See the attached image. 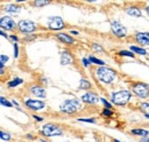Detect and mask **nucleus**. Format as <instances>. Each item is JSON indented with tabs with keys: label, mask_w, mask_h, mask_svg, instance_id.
Segmentation results:
<instances>
[{
	"label": "nucleus",
	"mask_w": 149,
	"mask_h": 142,
	"mask_svg": "<svg viewBox=\"0 0 149 142\" xmlns=\"http://www.w3.org/2000/svg\"><path fill=\"white\" fill-rule=\"evenodd\" d=\"M97 79L103 84H111L116 79V72L108 67H99L95 70Z\"/></svg>",
	"instance_id": "nucleus-1"
},
{
	"label": "nucleus",
	"mask_w": 149,
	"mask_h": 142,
	"mask_svg": "<svg viewBox=\"0 0 149 142\" xmlns=\"http://www.w3.org/2000/svg\"><path fill=\"white\" fill-rule=\"evenodd\" d=\"M81 109V102L78 99H68L60 104V110L64 113L72 115Z\"/></svg>",
	"instance_id": "nucleus-2"
},
{
	"label": "nucleus",
	"mask_w": 149,
	"mask_h": 142,
	"mask_svg": "<svg viewBox=\"0 0 149 142\" xmlns=\"http://www.w3.org/2000/svg\"><path fill=\"white\" fill-rule=\"evenodd\" d=\"M131 100L130 90L122 89L118 92H113L111 94V102L116 106H125Z\"/></svg>",
	"instance_id": "nucleus-3"
},
{
	"label": "nucleus",
	"mask_w": 149,
	"mask_h": 142,
	"mask_svg": "<svg viewBox=\"0 0 149 142\" xmlns=\"http://www.w3.org/2000/svg\"><path fill=\"white\" fill-rule=\"evenodd\" d=\"M40 132H41L42 135H45V136H47V138L60 136V135L63 134V129H62L61 126H58V125H56V124H51V123L44 125V126L41 127Z\"/></svg>",
	"instance_id": "nucleus-4"
},
{
	"label": "nucleus",
	"mask_w": 149,
	"mask_h": 142,
	"mask_svg": "<svg viewBox=\"0 0 149 142\" xmlns=\"http://www.w3.org/2000/svg\"><path fill=\"white\" fill-rule=\"evenodd\" d=\"M37 29V24L31 19H21L17 23V30L21 33H33Z\"/></svg>",
	"instance_id": "nucleus-5"
},
{
	"label": "nucleus",
	"mask_w": 149,
	"mask_h": 142,
	"mask_svg": "<svg viewBox=\"0 0 149 142\" xmlns=\"http://www.w3.org/2000/svg\"><path fill=\"white\" fill-rule=\"evenodd\" d=\"M0 28L2 30H5V32L14 31L17 29V23L10 16H2V17H0Z\"/></svg>",
	"instance_id": "nucleus-6"
},
{
	"label": "nucleus",
	"mask_w": 149,
	"mask_h": 142,
	"mask_svg": "<svg viewBox=\"0 0 149 142\" xmlns=\"http://www.w3.org/2000/svg\"><path fill=\"white\" fill-rule=\"evenodd\" d=\"M47 26H48V29L54 30V31L62 30L64 28V21L60 16H52L47 21Z\"/></svg>",
	"instance_id": "nucleus-7"
},
{
	"label": "nucleus",
	"mask_w": 149,
	"mask_h": 142,
	"mask_svg": "<svg viewBox=\"0 0 149 142\" xmlns=\"http://www.w3.org/2000/svg\"><path fill=\"white\" fill-rule=\"evenodd\" d=\"M133 93L135 95H138L139 97H142V99H146L149 96V86L146 84H142V83H138V84H134L133 85Z\"/></svg>",
	"instance_id": "nucleus-8"
},
{
	"label": "nucleus",
	"mask_w": 149,
	"mask_h": 142,
	"mask_svg": "<svg viewBox=\"0 0 149 142\" xmlns=\"http://www.w3.org/2000/svg\"><path fill=\"white\" fill-rule=\"evenodd\" d=\"M111 31L112 33L116 37H118V38H124L127 35V29L122 23H119L117 21L111 22Z\"/></svg>",
	"instance_id": "nucleus-9"
},
{
	"label": "nucleus",
	"mask_w": 149,
	"mask_h": 142,
	"mask_svg": "<svg viewBox=\"0 0 149 142\" xmlns=\"http://www.w3.org/2000/svg\"><path fill=\"white\" fill-rule=\"evenodd\" d=\"M24 104H25L26 108H29L30 110H33V111H40L46 106L44 101H41V100H32V99H26L24 101Z\"/></svg>",
	"instance_id": "nucleus-10"
},
{
	"label": "nucleus",
	"mask_w": 149,
	"mask_h": 142,
	"mask_svg": "<svg viewBox=\"0 0 149 142\" xmlns=\"http://www.w3.org/2000/svg\"><path fill=\"white\" fill-rule=\"evenodd\" d=\"M99 100H100L99 96L96 94L92 93V92H88V93H86L81 96V101L84 103H87V104H95V103L99 102Z\"/></svg>",
	"instance_id": "nucleus-11"
},
{
	"label": "nucleus",
	"mask_w": 149,
	"mask_h": 142,
	"mask_svg": "<svg viewBox=\"0 0 149 142\" xmlns=\"http://www.w3.org/2000/svg\"><path fill=\"white\" fill-rule=\"evenodd\" d=\"M30 93L37 97H40V99H45L46 97V90L44 87L41 86H38V85H35V86H31L30 87Z\"/></svg>",
	"instance_id": "nucleus-12"
},
{
	"label": "nucleus",
	"mask_w": 149,
	"mask_h": 142,
	"mask_svg": "<svg viewBox=\"0 0 149 142\" xmlns=\"http://www.w3.org/2000/svg\"><path fill=\"white\" fill-rule=\"evenodd\" d=\"M74 62V56L72 54L68 51H63L61 53V64L62 65H69Z\"/></svg>",
	"instance_id": "nucleus-13"
},
{
	"label": "nucleus",
	"mask_w": 149,
	"mask_h": 142,
	"mask_svg": "<svg viewBox=\"0 0 149 142\" xmlns=\"http://www.w3.org/2000/svg\"><path fill=\"white\" fill-rule=\"evenodd\" d=\"M135 40L141 45H149V33L148 32H138L135 35Z\"/></svg>",
	"instance_id": "nucleus-14"
},
{
	"label": "nucleus",
	"mask_w": 149,
	"mask_h": 142,
	"mask_svg": "<svg viewBox=\"0 0 149 142\" xmlns=\"http://www.w3.org/2000/svg\"><path fill=\"white\" fill-rule=\"evenodd\" d=\"M56 38H57L60 41H62V42H64V44H68V45L74 44V38H72L71 36L67 35V33H57V35H56Z\"/></svg>",
	"instance_id": "nucleus-15"
},
{
	"label": "nucleus",
	"mask_w": 149,
	"mask_h": 142,
	"mask_svg": "<svg viewBox=\"0 0 149 142\" xmlns=\"http://www.w3.org/2000/svg\"><path fill=\"white\" fill-rule=\"evenodd\" d=\"M3 9H5V12H7L9 14H19L21 12V7L15 3H8L3 7Z\"/></svg>",
	"instance_id": "nucleus-16"
},
{
	"label": "nucleus",
	"mask_w": 149,
	"mask_h": 142,
	"mask_svg": "<svg viewBox=\"0 0 149 142\" xmlns=\"http://www.w3.org/2000/svg\"><path fill=\"white\" fill-rule=\"evenodd\" d=\"M126 13L130 15V16H133V17H140L142 14H141V10L136 7H130L126 9Z\"/></svg>",
	"instance_id": "nucleus-17"
},
{
	"label": "nucleus",
	"mask_w": 149,
	"mask_h": 142,
	"mask_svg": "<svg viewBox=\"0 0 149 142\" xmlns=\"http://www.w3.org/2000/svg\"><path fill=\"white\" fill-rule=\"evenodd\" d=\"M23 79L22 78H19V77H16V78H14V79H12L10 81H8V84H7V86L9 87V88H14V87H16V86H19L21 84H23Z\"/></svg>",
	"instance_id": "nucleus-18"
},
{
	"label": "nucleus",
	"mask_w": 149,
	"mask_h": 142,
	"mask_svg": "<svg viewBox=\"0 0 149 142\" xmlns=\"http://www.w3.org/2000/svg\"><path fill=\"white\" fill-rule=\"evenodd\" d=\"M79 88L80 89H91L92 88V84L87 80V79H80V83H79Z\"/></svg>",
	"instance_id": "nucleus-19"
},
{
	"label": "nucleus",
	"mask_w": 149,
	"mask_h": 142,
	"mask_svg": "<svg viewBox=\"0 0 149 142\" xmlns=\"http://www.w3.org/2000/svg\"><path fill=\"white\" fill-rule=\"evenodd\" d=\"M88 61H90L91 63L96 64V65H100V67H104V64H106L102 60H99V58H96V57H94V56H90V57H88Z\"/></svg>",
	"instance_id": "nucleus-20"
},
{
	"label": "nucleus",
	"mask_w": 149,
	"mask_h": 142,
	"mask_svg": "<svg viewBox=\"0 0 149 142\" xmlns=\"http://www.w3.org/2000/svg\"><path fill=\"white\" fill-rule=\"evenodd\" d=\"M131 51H132L133 53L140 54V55H146V54H147L146 49L140 48V47H136V46H131Z\"/></svg>",
	"instance_id": "nucleus-21"
},
{
	"label": "nucleus",
	"mask_w": 149,
	"mask_h": 142,
	"mask_svg": "<svg viewBox=\"0 0 149 142\" xmlns=\"http://www.w3.org/2000/svg\"><path fill=\"white\" fill-rule=\"evenodd\" d=\"M132 132V134H136V135H141V136H147L149 134L148 131H146V129H132L131 131Z\"/></svg>",
	"instance_id": "nucleus-22"
},
{
	"label": "nucleus",
	"mask_w": 149,
	"mask_h": 142,
	"mask_svg": "<svg viewBox=\"0 0 149 142\" xmlns=\"http://www.w3.org/2000/svg\"><path fill=\"white\" fill-rule=\"evenodd\" d=\"M0 139L3 140V141H10V140H12V135H10L9 133L3 132V131L0 129Z\"/></svg>",
	"instance_id": "nucleus-23"
},
{
	"label": "nucleus",
	"mask_w": 149,
	"mask_h": 142,
	"mask_svg": "<svg viewBox=\"0 0 149 142\" xmlns=\"http://www.w3.org/2000/svg\"><path fill=\"white\" fill-rule=\"evenodd\" d=\"M0 104L7 106V108H12V106H13V104L10 103V101H9V100H7L5 96H1V95H0Z\"/></svg>",
	"instance_id": "nucleus-24"
},
{
	"label": "nucleus",
	"mask_w": 149,
	"mask_h": 142,
	"mask_svg": "<svg viewBox=\"0 0 149 142\" xmlns=\"http://www.w3.org/2000/svg\"><path fill=\"white\" fill-rule=\"evenodd\" d=\"M141 110L146 113V116H149V103H142L141 104Z\"/></svg>",
	"instance_id": "nucleus-25"
},
{
	"label": "nucleus",
	"mask_w": 149,
	"mask_h": 142,
	"mask_svg": "<svg viewBox=\"0 0 149 142\" xmlns=\"http://www.w3.org/2000/svg\"><path fill=\"white\" fill-rule=\"evenodd\" d=\"M48 3H49V1H35L33 2V6H36V7H42V6H46Z\"/></svg>",
	"instance_id": "nucleus-26"
},
{
	"label": "nucleus",
	"mask_w": 149,
	"mask_h": 142,
	"mask_svg": "<svg viewBox=\"0 0 149 142\" xmlns=\"http://www.w3.org/2000/svg\"><path fill=\"white\" fill-rule=\"evenodd\" d=\"M119 55L122 56H130V57H134V54L132 52H129V51H120L119 52Z\"/></svg>",
	"instance_id": "nucleus-27"
},
{
	"label": "nucleus",
	"mask_w": 149,
	"mask_h": 142,
	"mask_svg": "<svg viewBox=\"0 0 149 142\" xmlns=\"http://www.w3.org/2000/svg\"><path fill=\"white\" fill-rule=\"evenodd\" d=\"M92 48H93L94 52H103V48L99 44H93L92 45Z\"/></svg>",
	"instance_id": "nucleus-28"
},
{
	"label": "nucleus",
	"mask_w": 149,
	"mask_h": 142,
	"mask_svg": "<svg viewBox=\"0 0 149 142\" xmlns=\"http://www.w3.org/2000/svg\"><path fill=\"white\" fill-rule=\"evenodd\" d=\"M19 44L17 42H14V57L15 58H17L19 57Z\"/></svg>",
	"instance_id": "nucleus-29"
},
{
	"label": "nucleus",
	"mask_w": 149,
	"mask_h": 142,
	"mask_svg": "<svg viewBox=\"0 0 149 142\" xmlns=\"http://www.w3.org/2000/svg\"><path fill=\"white\" fill-rule=\"evenodd\" d=\"M78 122H83V123H95L94 118H79Z\"/></svg>",
	"instance_id": "nucleus-30"
},
{
	"label": "nucleus",
	"mask_w": 149,
	"mask_h": 142,
	"mask_svg": "<svg viewBox=\"0 0 149 142\" xmlns=\"http://www.w3.org/2000/svg\"><path fill=\"white\" fill-rule=\"evenodd\" d=\"M8 60H9V57H8L7 55H5V54H1V55H0V62H1L2 64L7 63V62H8Z\"/></svg>",
	"instance_id": "nucleus-31"
},
{
	"label": "nucleus",
	"mask_w": 149,
	"mask_h": 142,
	"mask_svg": "<svg viewBox=\"0 0 149 142\" xmlns=\"http://www.w3.org/2000/svg\"><path fill=\"white\" fill-rule=\"evenodd\" d=\"M102 113H103L106 117H110V116H112V111L110 110V109H108V108H104L103 111H102Z\"/></svg>",
	"instance_id": "nucleus-32"
},
{
	"label": "nucleus",
	"mask_w": 149,
	"mask_h": 142,
	"mask_svg": "<svg viewBox=\"0 0 149 142\" xmlns=\"http://www.w3.org/2000/svg\"><path fill=\"white\" fill-rule=\"evenodd\" d=\"M100 100H101V101H102V103L106 106V108H108V109H111V103H109V102H108L106 99H103V97H102V99H100Z\"/></svg>",
	"instance_id": "nucleus-33"
},
{
	"label": "nucleus",
	"mask_w": 149,
	"mask_h": 142,
	"mask_svg": "<svg viewBox=\"0 0 149 142\" xmlns=\"http://www.w3.org/2000/svg\"><path fill=\"white\" fill-rule=\"evenodd\" d=\"M36 39V36H29V37H25L24 38V41H32Z\"/></svg>",
	"instance_id": "nucleus-34"
},
{
	"label": "nucleus",
	"mask_w": 149,
	"mask_h": 142,
	"mask_svg": "<svg viewBox=\"0 0 149 142\" xmlns=\"http://www.w3.org/2000/svg\"><path fill=\"white\" fill-rule=\"evenodd\" d=\"M8 39H10V40H13V41H15V42H17V41H19V38H17V36L16 35H10Z\"/></svg>",
	"instance_id": "nucleus-35"
},
{
	"label": "nucleus",
	"mask_w": 149,
	"mask_h": 142,
	"mask_svg": "<svg viewBox=\"0 0 149 142\" xmlns=\"http://www.w3.org/2000/svg\"><path fill=\"white\" fill-rule=\"evenodd\" d=\"M90 63H91V62L88 61V58H86V57H85V58H83V64H84V67H88V65H90Z\"/></svg>",
	"instance_id": "nucleus-36"
},
{
	"label": "nucleus",
	"mask_w": 149,
	"mask_h": 142,
	"mask_svg": "<svg viewBox=\"0 0 149 142\" xmlns=\"http://www.w3.org/2000/svg\"><path fill=\"white\" fill-rule=\"evenodd\" d=\"M0 36H1V37H5V38H9V36L7 35L5 31H2V30H0Z\"/></svg>",
	"instance_id": "nucleus-37"
},
{
	"label": "nucleus",
	"mask_w": 149,
	"mask_h": 142,
	"mask_svg": "<svg viewBox=\"0 0 149 142\" xmlns=\"http://www.w3.org/2000/svg\"><path fill=\"white\" fill-rule=\"evenodd\" d=\"M33 118H35L37 122H42V117H39V116H36V115H35Z\"/></svg>",
	"instance_id": "nucleus-38"
},
{
	"label": "nucleus",
	"mask_w": 149,
	"mask_h": 142,
	"mask_svg": "<svg viewBox=\"0 0 149 142\" xmlns=\"http://www.w3.org/2000/svg\"><path fill=\"white\" fill-rule=\"evenodd\" d=\"M140 142H149V138L145 136V138H142V139L140 140Z\"/></svg>",
	"instance_id": "nucleus-39"
},
{
	"label": "nucleus",
	"mask_w": 149,
	"mask_h": 142,
	"mask_svg": "<svg viewBox=\"0 0 149 142\" xmlns=\"http://www.w3.org/2000/svg\"><path fill=\"white\" fill-rule=\"evenodd\" d=\"M2 74H5V70L3 69H0V76H2Z\"/></svg>",
	"instance_id": "nucleus-40"
},
{
	"label": "nucleus",
	"mask_w": 149,
	"mask_h": 142,
	"mask_svg": "<svg viewBox=\"0 0 149 142\" xmlns=\"http://www.w3.org/2000/svg\"><path fill=\"white\" fill-rule=\"evenodd\" d=\"M71 33H72V35H79L78 31H71Z\"/></svg>",
	"instance_id": "nucleus-41"
},
{
	"label": "nucleus",
	"mask_w": 149,
	"mask_h": 142,
	"mask_svg": "<svg viewBox=\"0 0 149 142\" xmlns=\"http://www.w3.org/2000/svg\"><path fill=\"white\" fill-rule=\"evenodd\" d=\"M3 67H5V64H2V63L0 62V69H3Z\"/></svg>",
	"instance_id": "nucleus-42"
},
{
	"label": "nucleus",
	"mask_w": 149,
	"mask_h": 142,
	"mask_svg": "<svg viewBox=\"0 0 149 142\" xmlns=\"http://www.w3.org/2000/svg\"><path fill=\"white\" fill-rule=\"evenodd\" d=\"M147 13H148V15H149V6L147 7Z\"/></svg>",
	"instance_id": "nucleus-43"
},
{
	"label": "nucleus",
	"mask_w": 149,
	"mask_h": 142,
	"mask_svg": "<svg viewBox=\"0 0 149 142\" xmlns=\"http://www.w3.org/2000/svg\"><path fill=\"white\" fill-rule=\"evenodd\" d=\"M113 142H120V141H118V140H115Z\"/></svg>",
	"instance_id": "nucleus-44"
}]
</instances>
